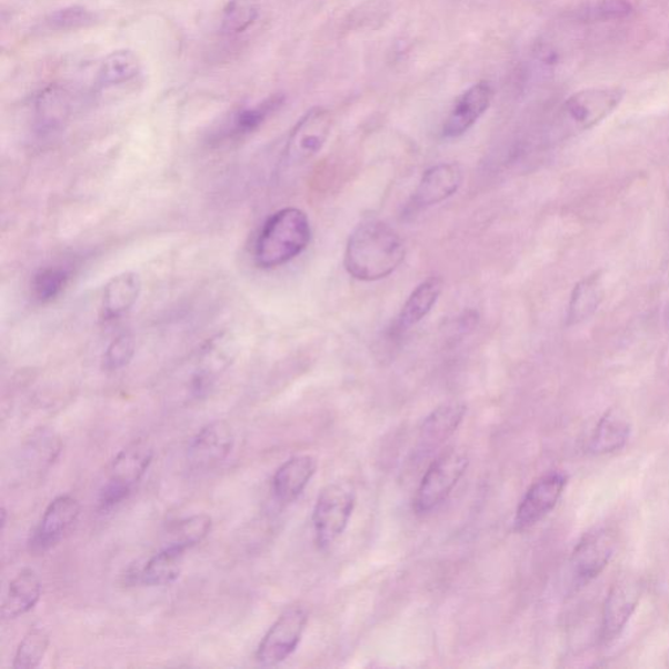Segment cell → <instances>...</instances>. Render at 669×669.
<instances>
[{
	"mask_svg": "<svg viewBox=\"0 0 669 669\" xmlns=\"http://www.w3.org/2000/svg\"><path fill=\"white\" fill-rule=\"evenodd\" d=\"M405 257V242L396 230L381 220H367L349 237L345 266L357 280L377 281L390 277Z\"/></svg>",
	"mask_w": 669,
	"mask_h": 669,
	"instance_id": "obj_1",
	"label": "cell"
},
{
	"mask_svg": "<svg viewBox=\"0 0 669 669\" xmlns=\"http://www.w3.org/2000/svg\"><path fill=\"white\" fill-rule=\"evenodd\" d=\"M310 221L299 208H284L266 221L256 243V262L263 270L284 266L308 248Z\"/></svg>",
	"mask_w": 669,
	"mask_h": 669,
	"instance_id": "obj_2",
	"label": "cell"
},
{
	"mask_svg": "<svg viewBox=\"0 0 669 669\" xmlns=\"http://www.w3.org/2000/svg\"><path fill=\"white\" fill-rule=\"evenodd\" d=\"M237 356V340L224 331L208 339L192 356L186 369L184 391L189 399H200L212 389L218 379L232 366Z\"/></svg>",
	"mask_w": 669,
	"mask_h": 669,
	"instance_id": "obj_3",
	"label": "cell"
},
{
	"mask_svg": "<svg viewBox=\"0 0 669 669\" xmlns=\"http://www.w3.org/2000/svg\"><path fill=\"white\" fill-rule=\"evenodd\" d=\"M153 459V451L144 442H136L118 453L110 467L109 478L100 492V508L111 510L122 503L132 488L143 478Z\"/></svg>",
	"mask_w": 669,
	"mask_h": 669,
	"instance_id": "obj_4",
	"label": "cell"
},
{
	"mask_svg": "<svg viewBox=\"0 0 669 669\" xmlns=\"http://www.w3.org/2000/svg\"><path fill=\"white\" fill-rule=\"evenodd\" d=\"M623 96L626 91L617 86L582 89L563 102V122L571 133L590 130L620 107Z\"/></svg>",
	"mask_w": 669,
	"mask_h": 669,
	"instance_id": "obj_5",
	"label": "cell"
},
{
	"mask_svg": "<svg viewBox=\"0 0 669 669\" xmlns=\"http://www.w3.org/2000/svg\"><path fill=\"white\" fill-rule=\"evenodd\" d=\"M355 503V489L349 482H333L322 490L313 511L316 540L319 547L329 548L341 537L351 519Z\"/></svg>",
	"mask_w": 669,
	"mask_h": 669,
	"instance_id": "obj_6",
	"label": "cell"
},
{
	"mask_svg": "<svg viewBox=\"0 0 669 669\" xmlns=\"http://www.w3.org/2000/svg\"><path fill=\"white\" fill-rule=\"evenodd\" d=\"M468 467L463 451L448 450L428 468L415 498V509L420 515L435 510L450 496Z\"/></svg>",
	"mask_w": 669,
	"mask_h": 669,
	"instance_id": "obj_7",
	"label": "cell"
},
{
	"mask_svg": "<svg viewBox=\"0 0 669 669\" xmlns=\"http://www.w3.org/2000/svg\"><path fill=\"white\" fill-rule=\"evenodd\" d=\"M308 613L301 607H289L267 631L257 650V660L264 667L282 663L292 656L307 629Z\"/></svg>",
	"mask_w": 669,
	"mask_h": 669,
	"instance_id": "obj_8",
	"label": "cell"
},
{
	"mask_svg": "<svg viewBox=\"0 0 669 669\" xmlns=\"http://www.w3.org/2000/svg\"><path fill=\"white\" fill-rule=\"evenodd\" d=\"M332 128L329 110L316 107L304 113L289 136L284 162L288 167L302 166L322 150Z\"/></svg>",
	"mask_w": 669,
	"mask_h": 669,
	"instance_id": "obj_9",
	"label": "cell"
},
{
	"mask_svg": "<svg viewBox=\"0 0 669 669\" xmlns=\"http://www.w3.org/2000/svg\"><path fill=\"white\" fill-rule=\"evenodd\" d=\"M80 503L72 496L57 497L44 510L39 526L33 531L29 547L41 555L59 545L78 522Z\"/></svg>",
	"mask_w": 669,
	"mask_h": 669,
	"instance_id": "obj_10",
	"label": "cell"
},
{
	"mask_svg": "<svg viewBox=\"0 0 669 669\" xmlns=\"http://www.w3.org/2000/svg\"><path fill=\"white\" fill-rule=\"evenodd\" d=\"M233 446L234 435L228 423H208L192 438L188 449V462L194 471H211L224 462Z\"/></svg>",
	"mask_w": 669,
	"mask_h": 669,
	"instance_id": "obj_11",
	"label": "cell"
},
{
	"mask_svg": "<svg viewBox=\"0 0 669 669\" xmlns=\"http://www.w3.org/2000/svg\"><path fill=\"white\" fill-rule=\"evenodd\" d=\"M462 182L463 170L458 163H438L423 173L407 212L412 214L443 202L456 194Z\"/></svg>",
	"mask_w": 669,
	"mask_h": 669,
	"instance_id": "obj_12",
	"label": "cell"
},
{
	"mask_svg": "<svg viewBox=\"0 0 669 669\" xmlns=\"http://www.w3.org/2000/svg\"><path fill=\"white\" fill-rule=\"evenodd\" d=\"M567 478L561 473H551L539 479L527 490L520 502L515 520L516 530L523 531L540 522L551 512L563 492Z\"/></svg>",
	"mask_w": 669,
	"mask_h": 669,
	"instance_id": "obj_13",
	"label": "cell"
},
{
	"mask_svg": "<svg viewBox=\"0 0 669 669\" xmlns=\"http://www.w3.org/2000/svg\"><path fill=\"white\" fill-rule=\"evenodd\" d=\"M615 547V535L609 530L587 535L572 553L571 568L577 582L585 585L597 578L611 560Z\"/></svg>",
	"mask_w": 669,
	"mask_h": 669,
	"instance_id": "obj_14",
	"label": "cell"
},
{
	"mask_svg": "<svg viewBox=\"0 0 669 669\" xmlns=\"http://www.w3.org/2000/svg\"><path fill=\"white\" fill-rule=\"evenodd\" d=\"M492 100L493 89L486 81L468 88L459 96L446 118L442 128L443 137L449 139L462 137L486 113Z\"/></svg>",
	"mask_w": 669,
	"mask_h": 669,
	"instance_id": "obj_15",
	"label": "cell"
},
{
	"mask_svg": "<svg viewBox=\"0 0 669 669\" xmlns=\"http://www.w3.org/2000/svg\"><path fill=\"white\" fill-rule=\"evenodd\" d=\"M141 292V280L137 272H122L111 278L103 288L101 314L106 321L123 317L133 308Z\"/></svg>",
	"mask_w": 669,
	"mask_h": 669,
	"instance_id": "obj_16",
	"label": "cell"
},
{
	"mask_svg": "<svg viewBox=\"0 0 669 669\" xmlns=\"http://www.w3.org/2000/svg\"><path fill=\"white\" fill-rule=\"evenodd\" d=\"M317 471V460L309 456L294 457L282 465L272 479V492L282 503L293 502L308 487Z\"/></svg>",
	"mask_w": 669,
	"mask_h": 669,
	"instance_id": "obj_17",
	"label": "cell"
},
{
	"mask_svg": "<svg viewBox=\"0 0 669 669\" xmlns=\"http://www.w3.org/2000/svg\"><path fill=\"white\" fill-rule=\"evenodd\" d=\"M42 593L40 577L32 569H24L12 579L7 591L2 617L4 620H17L19 617L31 612L39 603Z\"/></svg>",
	"mask_w": 669,
	"mask_h": 669,
	"instance_id": "obj_18",
	"label": "cell"
},
{
	"mask_svg": "<svg viewBox=\"0 0 669 669\" xmlns=\"http://www.w3.org/2000/svg\"><path fill=\"white\" fill-rule=\"evenodd\" d=\"M467 408L462 403H448L438 407L422 422L420 451L426 453L440 448L462 422Z\"/></svg>",
	"mask_w": 669,
	"mask_h": 669,
	"instance_id": "obj_19",
	"label": "cell"
},
{
	"mask_svg": "<svg viewBox=\"0 0 669 669\" xmlns=\"http://www.w3.org/2000/svg\"><path fill=\"white\" fill-rule=\"evenodd\" d=\"M184 551L176 547H163L133 572L132 579L144 586H168L177 581L183 568Z\"/></svg>",
	"mask_w": 669,
	"mask_h": 669,
	"instance_id": "obj_20",
	"label": "cell"
},
{
	"mask_svg": "<svg viewBox=\"0 0 669 669\" xmlns=\"http://www.w3.org/2000/svg\"><path fill=\"white\" fill-rule=\"evenodd\" d=\"M638 598V586L630 581L617 583L609 592L603 619L605 641L620 635L636 609Z\"/></svg>",
	"mask_w": 669,
	"mask_h": 669,
	"instance_id": "obj_21",
	"label": "cell"
},
{
	"mask_svg": "<svg viewBox=\"0 0 669 669\" xmlns=\"http://www.w3.org/2000/svg\"><path fill=\"white\" fill-rule=\"evenodd\" d=\"M443 291V280L430 277L415 289L397 319V329L405 331L418 324L432 311Z\"/></svg>",
	"mask_w": 669,
	"mask_h": 669,
	"instance_id": "obj_22",
	"label": "cell"
},
{
	"mask_svg": "<svg viewBox=\"0 0 669 669\" xmlns=\"http://www.w3.org/2000/svg\"><path fill=\"white\" fill-rule=\"evenodd\" d=\"M605 288L599 273L579 281L572 291L568 308V324L577 326L589 321L603 301Z\"/></svg>",
	"mask_w": 669,
	"mask_h": 669,
	"instance_id": "obj_23",
	"label": "cell"
},
{
	"mask_svg": "<svg viewBox=\"0 0 669 669\" xmlns=\"http://www.w3.org/2000/svg\"><path fill=\"white\" fill-rule=\"evenodd\" d=\"M140 70L141 62L137 53L129 49L117 50L103 59L98 83L102 88L129 83L139 76Z\"/></svg>",
	"mask_w": 669,
	"mask_h": 669,
	"instance_id": "obj_24",
	"label": "cell"
},
{
	"mask_svg": "<svg viewBox=\"0 0 669 669\" xmlns=\"http://www.w3.org/2000/svg\"><path fill=\"white\" fill-rule=\"evenodd\" d=\"M212 519L207 515H198L178 520L167 533L166 546L176 547L188 551V549L200 545L211 532Z\"/></svg>",
	"mask_w": 669,
	"mask_h": 669,
	"instance_id": "obj_25",
	"label": "cell"
},
{
	"mask_svg": "<svg viewBox=\"0 0 669 669\" xmlns=\"http://www.w3.org/2000/svg\"><path fill=\"white\" fill-rule=\"evenodd\" d=\"M630 429L626 421L608 413L600 420L591 438L590 450L593 453H608L627 443Z\"/></svg>",
	"mask_w": 669,
	"mask_h": 669,
	"instance_id": "obj_26",
	"label": "cell"
},
{
	"mask_svg": "<svg viewBox=\"0 0 669 669\" xmlns=\"http://www.w3.org/2000/svg\"><path fill=\"white\" fill-rule=\"evenodd\" d=\"M259 18L258 0H229L221 18V32L236 36L247 32Z\"/></svg>",
	"mask_w": 669,
	"mask_h": 669,
	"instance_id": "obj_27",
	"label": "cell"
},
{
	"mask_svg": "<svg viewBox=\"0 0 669 669\" xmlns=\"http://www.w3.org/2000/svg\"><path fill=\"white\" fill-rule=\"evenodd\" d=\"M99 21V12L89 10L83 6H70L48 14V18L44 19V26H47L50 31L72 32L79 31V29L93 27L94 24H98Z\"/></svg>",
	"mask_w": 669,
	"mask_h": 669,
	"instance_id": "obj_28",
	"label": "cell"
},
{
	"mask_svg": "<svg viewBox=\"0 0 669 669\" xmlns=\"http://www.w3.org/2000/svg\"><path fill=\"white\" fill-rule=\"evenodd\" d=\"M50 639L41 628L33 627L28 630L24 638L21 639L17 653L13 658V669H34L41 665L47 656Z\"/></svg>",
	"mask_w": 669,
	"mask_h": 669,
	"instance_id": "obj_29",
	"label": "cell"
},
{
	"mask_svg": "<svg viewBox=\"0 0 669 669\" xmlns=\"http://www.w3.org/2000/svg\"><path fill=\"white\" fill-rule=\"evenodd\" d=\"M71 279V270L63 266L47 267L34 274L32 293L37 301L47 303L62 294Z\"/></svg>",
	"mask_w": 669,
	"mask_h": 669,
	"instance_id": "obj_30",
	"label": "cell"
},
{
	"mask_svg": "<svg viewBox=\"0 0 669 669\" xmlns=\"http://www.w3.org/2000/svg\"><path fill=\"white\" fill-rule=\"evenodd\" d=\"M633 12L629 0H593L581 6L576 14L583 22H606L627 19Z\"/></svg>",
	"mask_w": 669,
	"mask_h": 669,
	"instance_id": "obj_31",
	"label": "cell"
},
{
	"mask_svg": "<svg viewBox=\"0 0 669 669\" xmlns=\"http://www.w3.org/2000/svg\"><path fill=\"white\" fill-rule=\"evenodd\" d=\"M136 340L131 334H119L103 355V368L108 371H117L128 367L136 356Z\"/></svg>",
	"mask_w": 669,
	"mask_h": 669,
	"instance_id": "obj_32",
	"label": "cell"
},
{
	"mask_svg": "<svg viewBox=\"0 0 669 669\" xmlns=\"http://www.w3.org/2000/svg\"><path fill=\"white\" fill-rule=\"evenodd\" d=\"M280 103L281 99L274 96V98L260 103L257 108L241 111L234 119L233 132L238 133V136H240V133L243 136V133L256 131L263 124L267 117L279 108Z\"/></svg>",
	"mask_w": 669,
	"mask_h": 669,
	"instance_id": "obj_33",
	"label": "cell"
},
{
	"mask_svg": "<svg viewBox=\"0 0 669 669\" xmlns=\"http://www.w3.org/2000/svg\"><path fill=\"white\" fill-rule=\"evenodd\" d=\"M6 525H7V511L3 508L2 509V530H4Z\"/></svg>",
	"mask_w": 669,
	"mask_h": 669,
	"instance_id": "obj_34",
	"label": "cell"
},
{
	"mask_svg": "<svg viewBox=\"0 0 669 669\" xmlns=\"http://www.w3.org/2000/svg\"><path fill=\"white\" fill-rule=\"evenodd\" d=\"M666 319H667V323H668V326H669V307H668V309H667V316H666Z\"/></svg>",
	"mask_w": 669,
	"mask_h": 669,
	"instance_id": "obj_35",
	"label": "cell"
}]
</instances>
